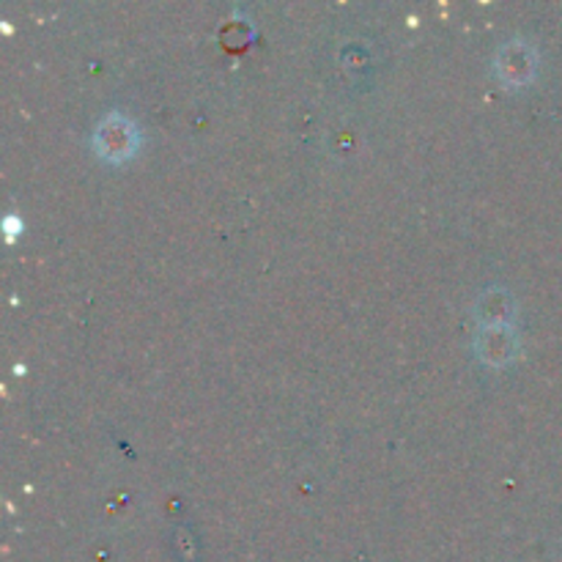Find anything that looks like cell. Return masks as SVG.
I'll return each mask as SVG.
<instances>
[{
  "label": "cell",
  "instance_id": "obj_3",
  "mask_svg": "<svg viewBox=\"0 0 562 562\" xmlns=\"http://www.w3.org/2000/svg\"><path fill=\"white\" fill-rule=\"evenodd\" d=\"M477 360L492 368L510 366L519 355V333L514 324H497V327H477L475 333Z\"/></svg>",
  "mask_w": 562,
  "mask_h": 562
},
{
  "label": "cell",
  "instance_id": "obj_4",
  "mask_svg": "<svg viewBox=\"0 0 562 562\" xmlns=\"http://www.w3.org/2000/svg\"><path fill=\"white\" fill-rule=\"evenodd\" d=\"M475 318L477 327H497V324H514L516 318V302L508 289L494 285V289L483 291L481 300L475 302Z\"/></svg>",
  "mask_w": 562,
  "mask_h": 562
},
{
  "label": "cell",
  "instance_id": "obj_2",
  "mask_svg": "<svg viewBox=\"0 0 562 562\" xmlns=\"http://www.w3.org/2000/svg\"><path fill=\"white\" fill-rule=\"evenodd\" d=\"M538 49L525 36H514L503 42L494 53L492 69L497 80L508 88H527L538 75Z\"/></svg>",
  "mask_w": 562,
  "mask_h": 562
},
{
  "label": "cell",
  "instance_id": "obj_1",
  "mask_svg": "<svg viewBox=\"0 0 562 562\" xmlns=\"http://www.w3.org/2000/svg\"><path fill=\"white\" fill-rule=\"evenodd\" d=\"M143 146V132L132 115L124 110H108L93 126L91 148L102 162L108 165H124L137 157Z\"/></svg>",
  "mask_w": 562,
  "mask_h": 562
}]
</instances>
